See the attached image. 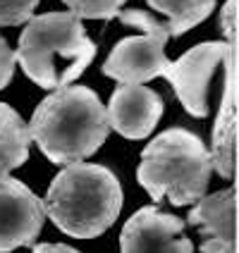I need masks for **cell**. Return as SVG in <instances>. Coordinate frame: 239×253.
I'll list each match as a JSON object with an SVG mask.
<instances>
[{"label":"cell","mask_w":239,"mask_h":253,"mask_svg":"<svg viewBox=\"0 0 239 253\" xmlns=\"http://www.w3.org/2000/svg\"><path fill=\"white\" fill-rule=\"evenodd\" d=\"M235 57V43H198L170 65L168 79L175 96L191 117L208 115V88L213 74Z\"/></svg>","instance_id":"6"},{"label":"cell","mask_w":239,"mask_h":253,"mask_svg":"<svg viewBox=\"0 0 239 253\" xmlns=\"http://www.w3.org/2000/svg\"><path fill=\"white\" fill-rule=\"evenodd\" d=\"M211 153L194 131L172 126L158 134L141 153L137 179L155 203L191 206L206 196L211 182Z\"/></svg>","instance_id":"4"},{"label":"cell","mask_w":239,"mask_h":253,"mask_svg":"<svg viewBox=\"0 0 239 253\" xmlns=\"http://www.w3.org/2000/svg\"><path fill=\"white\" fill-rule=\"evenodd\" d=\"M120 253H194V244L184 234V222L177 215L146 206L122 227Z\"/></svg>","instance_id":"8"},{"label":"cell","mask_w":239,"mask_h":253,"mask_svg":"<svg viewBox=\"0 0 239 253\" xmlns=\"http://www.w3.org/2000/svg\"><path fill=\"white\" fill-rule=\"evenodd\" d=\"M29 134L53 165H72L96 153L108 139L110 126L96 91L62 86L39 103Z\"/></svg>","instance_id":"1"},{"label":"cell","mask_w":239,"mask_h":253,"mask_svg":"<svg viewBox=\"0 0 239 253\" xmlns=\"http://www.w3.org/2000/svg\"><path fill=\"white\" fill-rule=\"evenodd\" d=\"M155 12L168 17L170 36H182L187 31L201 24L208 14L215 10L218 0H146Z\"/></svg>","instance_id":"13"},{"label":"cell","mask_w":239,"mask_h":253,"mask_svg":"<svg viewBox=\"0 0 239 253\" xmlns=\"http://www.w3.org/2000/svg\"><path fill=\"white\" fill-rule=\"evenodd\" d=\"M165 110L163 98L143 84H120L105 108L108 126L125 139H143L155 129Z\"/></svg>","instance_id":"9"},{"label":"cell","mask_w":239,"mask_h":253,"mask_svg":"<svg viewBox=\"0 0 239 253\" xmlns=\"http://www.w3.org/2000/svg\"><path fill=\"white\" fill-rule=\"evenodd\" d=\"M227 79L225 88H223V100H220V113L215 120V129H213V148L211 163L213 169L232 179L235 174V136H237V113H235V57L225 65Z\"/></svg>","instance_id":"11"},{"label":"cell","mask_w":239,"mask_h":253,"mask_svg":"<svg viewBox=\"0 0 239 253\" xmlns=\"http://www.w3.org/2000/svg\"><path fill=\"white\" fill-rule=\"evenodd\" d=\"M79 19H113L122 12L125 0H62Z\"/></svg>","instance_id":"14"},{"label":"cell","mask_w":239,"mask_h":253,"mask_svg":"<svg viewBox=\"0 0 239 253\" xmlns=\"http://www.w3.org/2000/svg\"><path fill=\"white\" fill-rule=\"evenodd\" d=\"M189 222L201 232V253H237V191L235 186L203 196L191 208Z\"/></svg>","instance_id":"10"},{"label":"cell","mask_w":239,"mask_h":253,"mask_svg":"<svg viewBox=\"0 0 239 253\" xmlns=\"http://www.w3.org/2000/svg\"><path fill=\"white\" fill-rule=\"evenodd\" d=\"M235 7H237V0H227L225 7H223V12H220V27L225 31L227 43H235V19H237Z\"/></svg>","instance_id":"17"},{"label":"cell","mask_w":239,"mask_h":253,"mask_svg":"<svg viewBox=\"0 0 239 253\" xmlns=\"http://www.w3.org/2000/svg\"><path fill=\"white\" fill-rule=\"evenodd\" d=\"M31 253H82V251L72 249L67 244H34Z\"/></svg>","instance_id":"18"},{"label":"cell","mask_w":239,"mask_h":253,"mask_svg":"<svg viewBox=\"0 0 239 253\" xmlns=\"http://www.w3.org/2000/svg\"><path fill=\"white\" fill-rule=\"evenodd\" d=\"M31 134L29 125L7 103H0V177H10V172L24 165L29 158Z\"/></svg>","instance_id":"12"},{"label":"cell","mask_w":239,"mask_h":253,"mask_svg":"<svg viewBox=\"0 0 239 253\" xmlns=\"http://www.w3.org/2000/svg\"><path fill=\"white\" fill-rule=\"evenodd\" d=\"M96 57V43L72 12L31 17L19 36L14 60L41 88H62L79 79Z\"/></svg>","instance_id":"3"},{"label":"cell","mask_w":239,"mask_h":253,"mask_svg":"<svg viewBox=\"0 0 239 253\" xmlns=\"http://www.w3.org/2000/svg\"><path fill=\"white\" fill-rule=\"evenodd\" d=\"M39 0H0V27L27 24L34 17Z\"/></svg>","instance_id":"15"},{"label":"cell","mask_w":239,"mask_h":253,"mask_svg":"<svg viewBox=\"0 0 239 253\" xmlns=\"http://www.w3.org/2000/svg\"><path fill=\"white\" fill-rule=\"evenodd\" d=\"M122 211V186L113 169L72 163L55 174L43 198L50 222L74 239H94L110 229Z\"/></svg>","instance_id":"2"},{"label":"cell","mask_w":239,"mask_h":253,"mask_svg":"<svg viewBox=\"0 0 239 253\" xmlns=\"http://www.w3.org/2000/svg\"><path fill=\"white\" fill-rule=\"evenodd\" d=\"M117 19L127 27L141 29V36H127L115 43L108 60L103 62V74L120 84H146L155 77H168L170 62L165 57V43L170 31L151 12L127 10Z\"/></svg>","instance_id":"5"},{"label":"cell","mask_w":239,"mask_h":253,"mask_svg":"<svg viewBox=\"0 0 239 253\" xmlns=\"http://www.w3.org/2000/svg\"><path fill=\"white\" fill-rule=\"evenodd\" d=\"M43 220L46 212L41 198L19 179L0 177V253L34 246Z\"/></svg>","instance_id":"7"},{"label":"cell","mask_w":239,"mask_h":253,"mask_svg":"<svg viewBox=\"0 0 239 253\" xmlns=\"http://www.w3.org/2000/svg\"><path fill=\"white\" fill-rule=\"evenodd\" d=\"M14 65H17V60H14V50L7 45V41L0 36V91L12 82Z\"/></svg>","instance_id":"16"}]
</instances>
